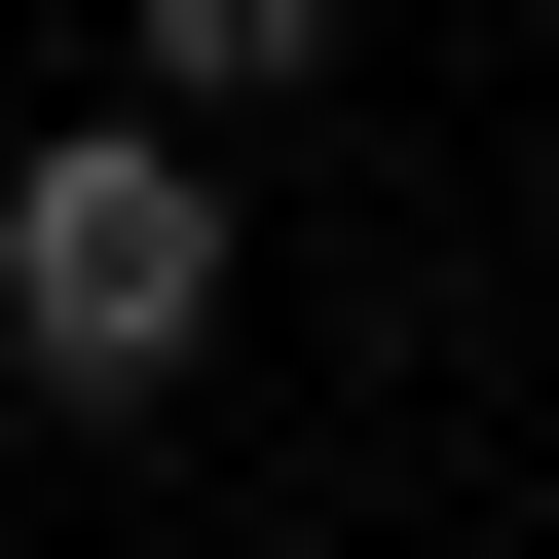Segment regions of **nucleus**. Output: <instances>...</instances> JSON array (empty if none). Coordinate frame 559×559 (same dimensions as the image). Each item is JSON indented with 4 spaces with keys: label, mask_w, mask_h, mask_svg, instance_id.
<instances>
[{
    "label": "nucleus",
    "mask_w": 559,
    "mask_h": 559,
    "mask_svg": "<svg viewBox=\"0 0 559 559\" xmlns=\"http://www.w3.org/2000/svg\"><path fill=\"white\" fill-rule=\"evenodd\" d=\"M0 373H38V411H187L224 373V112L0 150Z\"/></svg>",
    "instance_id": "f257e3e1"
},
{
    "label": "nucleus",
    "mask_w": 559,
    "mask_h": 559,
    "mask_svg": "<svg viewBox=\"0 0 559 559\" xmlns=\"http://www.w3.org/2000/svg\"><path fill=\"white\" fill-rule=\"evenodd\" d=\"M112 38H150V112H299V75H336V0H112Z\"/></svg>",
    "instance_id": "f03ea898"
}]
</instances>
